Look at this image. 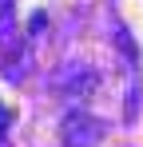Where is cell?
Here are the masks:
<instances>
[{
	"mask_svg": "<svg viewBox=\"0 0 143 147\" xmlns=\"http://www.w3.org/2000/svg\"><path fill=\"white\" fill-rule=\"evenodd\" d=\"M103 139V123L92 119L88 111H72L64 119V143L68 147H99Z\"/></svg>",
	"mask_w": 143,
	"mask_h": 147,
	"instance_id": "1",
	"label": "cell"
},
{
	"mask_svg": "<svg viewBox=\"0 0 143 147\" xmlns=\"http://www.w3.org/2000/svg\"><path fill=\"white\" fill-rule=\"evenodd\" d=\"M4 123H8V115H4V111H0V127H4Z\"/></svg>",
	"mask_w": 143,
	"mask_h": 147,
	"instance_id": "2",
	"label": "cell"
}]
</instances>
